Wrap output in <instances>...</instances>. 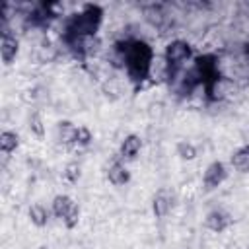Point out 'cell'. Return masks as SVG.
<instances>
[{
	"mask_svg": "<svg viewBox=\"0 0 249 249\" xmlns=\"http://www.w3.org/2000/svg\"><path fill=\"white\" fill-rule=\"evenodd\" d=\"M107 179H109L111 185L123 187V185H126L130 181V173H128V169L124 167L123 161H113L109 165V169H107Z\"/></svg>",
	"mask_w": 249,
	"mask_h": 249,
	"instance_id": "obj_10",
	"label": "cell"
},
{
	"mask_svg": "<svg viewBox=\"0 0 249 249\" xmlns=\"http://www.w3.org/2000/svg\"><path fill=\"white\" fill-rule=\"evenodd\" d=\"M228 179V167L222 163V161H212L208 163V167L204 169V175H202V187L206 191H214L218 189L224 181Z\"/></svg>",
	"mask_w": 249,
	"mask_h": 249,
	"instance_id": "obj_5",
	"label": "cell"
},
{
	"mask_svg": "<svg viewBox=\"0 0 249 249\" xmlns=\"http://www.w3.org/2000/svg\"><path fill=\"white\" fill-rule=\"evenodd\" d=\"M175 150H177V156L181 160H185V161H193L196 158V146L193 142H189V140H179Z\"/></svg>",
	"mask_w": 249,
	"mask_h": 249,
	"instance_id": "obj_16",
	"label": "cell"
},
{
	"mask_svg": "<svg viewBox=\"0 0 249 249\" xmlns=\"http://www.w3.org/2000/svg\"><path fill=\"white\" fill-rule=\"evenodd\" d=\"M193 68H195V72L198 74V80H200V86H202L204 91H206V97L212 99L214 88H216L218 82H220L218 56H216V54H200V56L195 58Z\"/></svg>",
	"mask_w": 249,
	"mask_h": 249,
	"instance_id": "obj_4",
	"label": "cell"
},
{
	"mask_svg": "<svg viewBox=\"0 0 249 249\" xmlns=\"http://www.w3.org/2000/svg\"><path fill=\"white\" fill-rule=\"evenodd\" d=\"M93 140L91 132L88 126H78V136H76V146H88Z\"/></svg>",
	"mask_w": 249,
	"mask_h": 249,
	"instance_id": "obj_20",
	"label": "cell"
},
{
	"mask_svg": "<svg viewBox=\"0 0 249 249\" xmlns=\"http://www.w3.org/2000/svg\"><path fill=\"white\" fill-rule=\"evenodd\" d=\"M51 214H53V212H49L47 206H43L41 202H35V204L29 206V220H31V224L37 226V228H45V226L49 224V216H51Z\"/></svg>",
	"mask_w": 249,
	"mask_h": 249,
	"instance_id": "obj_13",
	"label": "cell"
},
{
	"mask_svg": "<svg viewBox=\"0 0 249 249\" xmlns=\"http://www.w3.org/2000/svg\"><path fill=\"white\" fill-rule=\"evenodd\" d=\"M193 58V47L183 41V39H175L169 41L163 53V60H165V72L169 82H173L175 78H179L185 70V64Z\"/></svg>",
	"mask_w": 249,
	"mask_h": 249,
	"instance_id": "obj_3",
	"label": "cell"
},
{
	"mask_svg": "<svg viewBox=\"0 0 249 249\" xmlns=\"http://www.w3.org/2000/svg\"><path fill=\"white\" fill-rule=\"evenodd\" d=\"M204 224H206L208 230H212V231H216V233H222L224 230L230 228V224H231V216H230L228 212H224V210L218 208V210H212V212L206 214Z\"/></svg>",
	"mask_w": 249,
	"mask_h": 249,
	"instance_id": "obj_8",
	"label": "cell"
},
{
	"mask_svg": "<svg viewBox=\"0 0 249 249\" xmlns=\"http://www.w3.org/2000/svg\"><path fill=\"white\" fill-rule=\"evenodd\" d=\"M37 249H49V247H47V245H41V247H37Z\"/></svg>",
	"mask_w": 249,
	"mask_h": 249,
	"instance_id": "obj_21",
	"label": "cell"
},
{
	"mask_svg": "<svg viewBox=\"0 0 249 249\" xmlns=\"http://www.w3.org/2000/svg\"><path fill=\"white\" fill-rule=\"evenodd\" d=\"M173 204H175L173 193H169L167 189H161L156 193V196L152 200V212L156 218H165L173 210Z\"/></svg>",
	"mask_w": 249,
	"mask_h": 249,
	"instance_id": "obj_6",
	"label": "cell"
},
{
	"mask_svg": "<svg viewBox=\"0 0 249 249\" xmlns=\"http://www.w3.org/2000/svg\"><path fill=\"white\" fill-rule=\"evenodd\" d=\"M76 136H78V126L72 124L70 121H60L56 124V138L64 146H76Z\"/></svg>",
	"mask_w": 249,
	"mask_h": 249,
	"instance_id": "obj_11",
	"label": "cell"
},
{
	"mask_svg": "<svg viewBox=\"0 0 249 249\" xmlns=\"http://www.w3.org/2000/svg\"><path fill=\"white\" fill-rule=\"evenodd\" d=\"M142 150V140L138 134H128L124 136V140L121 142V148H119V156L123 160H134Z\"/></svg>",
	"mask_w": 249,
	"mask_h": 249,
	"instance_id": "obj_9",
	"label": "cell"
},
{
	"mask_svg": "<svg viewBox=\"0 0 249 249\" xmlns=\"http://www.w3.org/2000/svg\"><path fill=\"white\" fill-rule=\"evenodd\" d=\"M78 222H80V204L76 202V204L72 206V210L68 212V216L62 220V224H64L68 230H74V228L78 226Z\"/></svg>",
	"mask_w": 249,
	"mask_h": 249,
	"instance_id": "obj_19",
	"label": "cell"
},
{
	"mask_svg": "<svg viewBox=\"0 0 249 249\" xmlns=\"http://www.w3.org/2000/svg\"><path fill=\"white\" fill-rule=\"evenodd\" d=\"M29 130H31L35 136H39V138L45 136V123H43V119H41L39 113H31V115H29Z\"/></svg>",
	"mask_w": 249,
	"mask_h": 249,
	"instance_id": "obj_17",
	"label": "cell"
},
{
	"mask_svg": "<svg viewBox=\"0 0 249 249\" xmlns=\"http://www.w3.org/2000/svg\"><path fill=\"white\" fill-rule=\"evenodd\" d=\"M247 249H249V245H247Z\"/></svg>",
	"mask_w": 249,
	"mask_h": 249,
	"instance_id": "obj_22",
	"label": "cell"
},
{
	"mask_svg": "<svg viewBox=\"0 0 249 249\" xmlns=\"http://www.w3.org/2000/svg\"><path fill=\"white\" fill-rule=\"evenodd\" d=\"M19 51V41L10 33V31H2V41H0V56L4 64H12L18 56Z\"/></svg>",
	"mask_w": 249,
	"mask_h": 249,
	"instance_id": "obj_7",
	"label": "cell"
},
{
	"mask_svg": "<svg viewBox=\"0 0 249 249\" xmlns=\"http://www.w3.org/2000/svg\"><path fill=\"white\" fill-rule=\"evenodd\" d=\"M82 177V167L76 163V161H70L66 167H64V179L68 183H78Z\"/></svg>",
	"mask_w": 249,
	"mask_h": 249,
	"instance_id": "obj_18",
	"label": "cell"
},
{
	"mask_svg": "<svg viewBox=\"0 0 249 249\" xmlns=\"http://www.w3.org/2000/svg\"><path fill=\"white\" fill-rule=\"evenodd\" d=\"M76 204V200H72L68 195H56L53 198V204H51V212L53 216H56L60 222L68 216V212L72 210V206Z\"/></svg>",
	"mask_w": 249,
	"mask_h": 249,
	"instance_id": "obj_12",
	"label": "cell"
},
{
	"mask_svg": "<svg viewBox=\"0 0 249 249\" xmlns=\"http://www.w3.org/2000/svg\"><path fill=\"white\" fill-rule=\"evenodd\" d=\"M124 45V56H123V66L126 68L128 80L132 86L138 89L152 72V62H154V51L146 41H123Z\"/></svg>",
	"mask_w": 249,
	"mask_h": 249,
	"instance_id": "obj_2",
	"label": "cell"
},
{
	"mask_svg": "<svg viewBox=\"0 0 249 249\" xmlns=\"http://www.w3.org/2000/svg\"><path fill=\"white\" fill-rule=\"evenodd\" d=\"M18 146H19L18 132H14V130H2V134H0V150L4 154H12V152L18 150Z\"/></svg>",
	"mask_w": 249,
	"mask_h": 249,
	"instance_id": "obj_15",
	"label": "cell"
},
{
	"mask_svg": "<svg viewBox=\"0 0 249 249\" xmlns=\"http://www.w3.org/2000/svg\"><path fill=\"white\" fill-rule=\"evenodd\" d=\"M101 21H103V10L97 4H88L80 12L72 14L70 19L66 21V27L62 33L66 45L76 51L86 39L95 37Z\"/></svg>",
	"mask_w": 249,
	"mask_h": 249,
	"instance_id": "obj_1",
	"label": "cell"
},
{
	"mask_svg": "<svg viewBox=\"0 0 249 249\" xmlns=\"http://www.w3.org/2000/svg\"><path fill=\"white\" fill-rule=\"evenodd\" d=\"M230 163L239 173H249V144L247 146H241L239 150H235L231 154V158H230Z\"/></svg>",
	"mask_w": 249,
	"mask_h": 249,
	"instance_id": "obj_14",
	"label": "cell"
}]
</instances>
